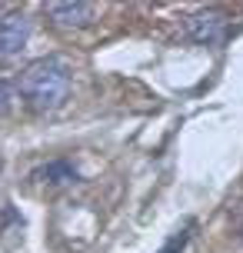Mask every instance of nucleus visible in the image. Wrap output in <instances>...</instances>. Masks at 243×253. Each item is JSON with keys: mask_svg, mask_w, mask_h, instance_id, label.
<instances>
[{"mask_svg": "<svg viewBox=\"0 0 243 253\" xmlns=\"http://www.w3.org/2000/svg\"><path fill=\"white\" fill-rule=\"evenodd\" d=\"M17 90H20V97L27 100L30 110L50 114L57 107H64V100L70 97V67H67L60 57L34 60L24 74H20Z\"/></svg>", "mask_w": 243, "mask_h": 253, "instance_id": "f257e3e1", "label": "nucleus"}, {"mask_svg": "<svg viewBox=\"0 0 243 253\" xmlns=\"http://www.w3.org/2000/svg\"><path fill=\"white\" fill-rule=\"evenodd\" d=\"M183 30H187V37H190L193 43H200V47H217V43H223L227 34H230V17L220 13V10H197L183 20Z\"/></svg>", "mask_w": 243, "mask_h": 253, "instance_id": "f03ea898", "label": "nucleus"}, {"mask_svg": "<svg viewBox=\"0 0 243 253\" xmlns=\"http://www.w3.org/2000/svg\"><path fill=\"white\" fill-rule=\"evenodd\" d=\"M30 43V20L24 13H3L0 17V63L20 57Z\"/></svg>", "mask_w": 243, "mask_h": 253, "instance_id": "7ed1b4c3", "label": "nucleus"}, {"mask_svg": "<svg viewBox=\"0 0 243 253\" xmlns=\"http://www.w3.org/2000/svg\"><path fill=\"white\" fill-rule=\"evenodd\" d=\"M47 17H50L57 27L64 30H83L97 20V3H87V0H57V3H47Z\"/></svg>", "mask_w": 243, "mask_h": 253, "instance_id": "20e7f679", "label": "nucleus"}, {"mask_svg": "<svg viewBox=\"0 0 243 253\" xmlns=\"http://www.w3.org/2000/svg\"><path fill=\"white\" fill-rule=\"evenodd\" d=\"M34 180L37 183H47V187H67V183H77L80 173L70 160H50V164L34 170Z\"/></svg>", "mask_w": 243, "mask_h": 253, "instance_id": "39448f33", "label": "nucleus"}, {"mask_svg": "<svg viewBox=\"0 0 243 253\" xmlns=\"http://www.w3.org/2000/svg\"><path fill=\"white\" fill-rule=\"evenodd\" d=\"M20 103V90L10 80H0V117H10Z\"/></svg>", "mask_w": 243, "mask_h": 253, "instance_id": "423d86ee", "label": "nucleus"}, {"mask_svg": "<svg viewBox=\"0 0 243 253\" xmlns=\"http://www.w3.org/2000/svg\"><path fill=\"white\" fill-rule=\"evenodd\" d=\"M190 243V227H183V230H177L170 240L160 247V253H183V247Z\"/></svg>", "mask_w": 243, "mask_h": 253, "instance_id": "0eeeda50", "label": "nucleus"}, {"mask_svg": "<svg viewBox=\"0 0 243 253\" xmlns=\"http://www.w3.org/2000/svg\"><path fill=\"white\" fill-rule=\"evenodd\" d=\"M240 240H243V223H240Z\"/></svg>", "mask_w": 243, "mask_h": 253, "instance_id": "6e6552de", "label": "nucleus"}, {"mask_svg": "<svg viewBox=\"0 0 243 253\" xmlns=\"http://www.w3.org/2000/svg\"><path fill=\"white\" fill-rule=\"evenodd\" d=\"M0 170H3V160H0Z\"/></svg>", "mask_w": 243, "mask_h": 253, "instance_id": "1a4fd4ad", "label": "nucleus"}]
</instances>
